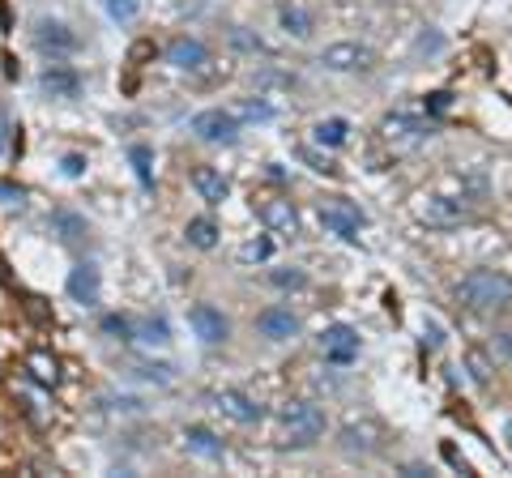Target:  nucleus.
I'll use <instances>...</instances> for the list:
<instances>
[{
	"mask_svg": "<svg viewBox=\"0 0 512 478\" xmlns=\"http://www.w3.org/2000/svg\"><path fill=\"white\" fill-rule=\"evenodd\" d=\"M457 299L474 312H500L512 308V278L500 269H474L457 282Z\"/></svg>",
	"mask_w": 512,
	"mask_h": 478,
	"instance_id": "nucleus-1",
	"label": "nucleus"
},
{
	"mask_svg": "<svg viewBox=\"0 0 512 478\" xmlns=\"http://www.w3.org/2000/svg\"><path fill=\"white\" fill-rule=\"evenodd\" d=\"M278 423H282V444L291 449H308L325 436V410L316 402H286L278 410Z\"/></svg>",
	"mask_w": 512,
	"mask_h": 478,
	"instance_id": "nucleus-2",
	"label": "nucleus"
},
{
	"mask_svg": "<svg viewBox=\"0 0 512 478\" xmlns=\"http://www.w3.org/2000/svg\"><path fill=\"white\" fill-rule=\"evenodd\" d=\"M320 65L333 73H367L376 65V52L367 43H329L325 52H320Z\"/></svg>",
	"mask_w": 512,
	"mask_h": 478,
	"instance_id": "nucleus-3",
	"label": "nucleus"
},
{
	"mask_svg": "<svg viewBox=\"0 0 512 478\" xmlns=\"http://www.w3.org/2000/svg\"><path fill=\"white\" fill-rule=\"evenodd\" d=\"M192 133H197L201 141H210V146H231V141L239 137V116L235 111L210 107V111H201V116L192 120Z\"/></svg>",
	"mask_w": 512,
	"mask_h": 478,
	"instance_id": "nucleus-4",
	"label": "nucleus"
},
{
	"mask_svg": "<svg viewBox=\"0 0 512 478\" xmlns=\"http://www.w3.org/2000/svg\"><path fill=\"white\" fill-rule=\"evenodd\" d=\"M414 214L427 227H461V222L470 218V205H461L453 197H419L414 201Z\"/></svg>",
	"mask_w": 512,
	"mask_h": 478,
	"instance_id": "nucleus-5",
	"label": "nucleus"
},
{
	"mask_svg": "<svg viewBox=\"0 0 512 478\" xmlns=\"http://www.w3.org/2000/svg\"><path fill=\"white\" fill-rule=\"evenodd\" d=\"M342 449L346 453H359V457H372L384 449V427L376 419H350L342 427Z\"/></svg>",
	"mask_w": 512,
	"mask_h": 478,
	"instance_id": "nucleus-6",
	"label": "nucleus"
},
{
	"mask_svg": "<svg viewBox=\"0 0 512 478\" xmlns=\"http://www.w3.org/2000/svg\"><path fill=\"white\" fill-rule=\"evenodd\" d=\"M188 325H192V333H197L205 346H222V342L231 338V321L214 304H197V308H192L188 312Z\"/></svg>",
	"mask_w": 512,
	"mask_h": 478,
	"instance_id": "nucleus-7",
	"label": "nucleus"
},
{
	"mask_svg": "<svg viewBox=\"0 0 512 478\" xmlns=\"http://www.w3.org/2000/svg\"><path fill=\"white\" fill-rule=\"evenodd\" d=\"M320 222H325V231L342 235V239H359V227H363V214L350 205L346 197H333L320 205Z\"/></svg>",
	"mask_w": 512,
	"mask_h": 478,
	"instance_id": "nucleus-8",
	"label": "nucleus"
},
{
	"mask_svg": "<svg viewBox=\"0 0 512 478\" xmlns=\"http://www.w3.org/2000/svg\"><path fill=\"white\" fill-rule=\"evenodd\" d=\"M167 60H171V65L180 69V73H205L214 56H210V47H205L201 39L180 35V39H171V43H167Z\"/></svg>",
	"mask_w": 512,
	"mask_h": 478,
	"instance_id": "nucleus-9",
	"label": "nucleus"
},
{
	"mask_svg": "<svg viewBox=\"0 0 512 478\" xmlns=\"http://www.w3.org/2000/svg\"><path fill=\"white\" fill-rule=\"evenodd\" d=\"M214 410H222L227 419L244 423V427H252V423H261V419H265L261 402H252V397H248V393H239V389H222V393H214Z\"/></svg>",
	"mask_w": 512,
	"mask_h": 478,
	"instance_id": "nucleus-10",
	"label": "nucleus"
},
{
	"mask_svg": "<svg viewBox=\"0 0 512 478\" xmlns=\"http://www.w3.org/2000/svg\"><path fill=\"white\" fill-rule=\"evenodd\" d=\"M35 43H39V52H47V56H73L77 52V35L64 22H39L35 26Z\"/></svg>",
	"mask_w": 512,
	"mask_h": 478,
	"instance_id": "nucleus-11",
	"label": "nucleus"
},
{
	"mask_svg": "<svg viewBox=\"0 0 512 478\" xmlns=\"http://www.w3.org/2000/svg\"><path fill=\"white\" fill-rule=\"evenodd\" d=\"M320 350H325V359H333V363H350L359 355V333L350 325H333L320 333Z\"/></svg>",
	"mask_w": 512,
	"mask_h": 478,
	"instance_id": "nucleus-12",
	"label": "nucleus"
},
{
	"mask_svg": "<svg viewBox=\"0 0 512 478\" xmlns=\"http://www.w3.org/2000/svg\"><path fill=\"white\" fill-rule=\"evenodd\" d=\"M256 329H261L269 342H291L299 333V316L291 308H265L256 316Z\"/></svg>",
	"mask_w": 512,
	"mask_h": 478,
	"instance_id": "nucleus-13",
	"label": "nucleus"
},
{
	"mask_svg": "<svg viewBox=\"0 0 512 478\" xmlns=\"http://www.w3.org/2000/svg\"><path fill=\"white\" fill-rule=\"evenodd\" d=\"M261 222L269 231H282V235H295L299 231V210H295V201H286V197H269L261 205Z\"/></svg>",
	"mask_w": 512,
	"mask_h": 478,
	"instance_id": "nucleus-14",
	"label": "nucleus"
},
{
	"mask_svg": "<svg viewBox=\"0 0 512 478\" xmlns=\"http://www.w3.org/2000/svg\"><path fill=\"white\" fill-rule=\"evenodd\" d=\"M69 295H73V304H82V308L99 304V269H94V265H77L69 274Z\"/></svg>",
	"mask_w": 512,
	"mask_h": 478,
	"instance_id": "nucleus-15",
	"label": "nucleus"
},
{
	"mask_svg": "<svg viewBox=\"0 0 512 478\" xmlns=\"http://www.w3.org/2000/svg\"><path fill=\"white\" fill-rule=\"evenodd\" d=\"M192 188H197L201 201H210V205H222V201L231 197L227 175L214 171V167H197V171H192Z\"/></svg>",
	"mask_w": 512,
	"mask_h": 478,
	"instance_id": "nucleus-16",
	"label": "nucleus"
},
{
	"mask_svg": "<svg viewBox=\"0 0 512 478\" xmlns=\"http://www.w3.org/2000/svg\"><path fill=\"white\" fill-rule=\"evenodd\" d=\"M384 137L389 141H402V146H414V141H423V133H427V124L423 120H414V116H406V111H397V116H384Z\"/></svg>",
	"mask_w": 512,
	"mask_h": 478,
	"instance_id": "nucleus-17",
	"label": "nucleus"
},
{
	"mask_svg": "<svg viewBox=\"0 0 512 478\" xmlns=\"http://www.w3.org/2000/svg\"><path fill=\"white\" fill-rule=\"evenodd\" d=\"M39 86H43V94H52V99H77V90H82V77H77L73 69L52 65V69L39 77Z\"/></svg>",
	"mask_w": 512,
	"mask_h": 478,
	"instance_id": "nucleus-18",
	"label": "nucleus"
},
{
	"mask_svg": "<svg viewBox=\"0 0 512 478\" xmlns=\"http://www.w3.org/2000/svg\"><path fill=\"white\" fill-rule=\"evenodd\" d=\"M184 444H188V453H197L205 461H222V457H227V444H222L214 432H205V427H188Z\"/></svg>",
	"mask_w": 512,
	"mask_h": 478,
	"instance_id": "nucleus-19",
	"label": "nucleus"
},
{
	"mask_svg": "<svg viewBox=\"0 0 512 478\" xmlns=\"http://www.w3.org/2000/svg\"><path fill=\"white\" fill-rule=\"evenodd\" d=\"M346 137H350V124H346L342 116L316 120V129H312V141H316V146H325V150H338V146H346Z\"/></svg>",
	"mask_w": 512,
	"mask_h": 478,
	"instance_id": "nucleus-20",
	"label": "nucleus"
},
{
	"mask_svg": "<svg viewBox=\"0 0 512 478\" xmlns=\"http://www.w3.org/2000/svg\"><path fill=\"white\" fill-rule=\"evenodd\" d=\"M278 22L286 35H295V39H308L312 35V13L303 9V5H282L278 9Z\"/></svg>",
	"mask_w": 512,
	"mask_h": 478,
	"instance_id": "nucleus-21",
	"label": "nucleus"
},
{
	"mask_svg": "<svg viewBox=\"0 0 512 478\" xmlns=\"http://www.w3.org/2000/svg\"><path fill=\"white\" fill-rule=\"evenodd\" d=\"M26 372L39 380V385H47L52 389L56 380H60V363L52 359V355H43V350H35V355H26Z\"/></svg>",
	"mask_w": 512,
	"mask_h": 478,
	"instance_id": "nucleus-22",
	"label": "nucleus"
},
{
	"mask_svg": "<svg viewBox=\"0 0 512 478\" xmlns=\"http://www.w3.org/2000/svg\"><path fill=\"white\" fill-rule=\"evenodd\" d=\"M184 235H188V244H192V248H201V252H210V248L218 244V227H214L210 218H192Z\"/></svg>",
	"mask_w": 512,
	"mask_h": 478,
	"instance_id": "nucleus-23",
	"label": "nucleus"
},
{
	"mask_svg": "<svg viewBox=\"0 0 512 478\" xmlns=\"http://www.w3.org/2000/svg\"><path fill=\"white\" fill-rule=\"evenodd\" d=\"M133 342L167 346V321H133Z\"/></svg>",
	"mask_w": 512,
	"mask_h": 478,
	"instance_id": "nucleus-24",
	"label": "nucleus"
},
{
	"mask_svg": "<svg viewBox=\"0 0 512 478\" xmlns=\"http://www.w3.org/2000/svg\"><path fill=\"white\" fill-rule=\"evenodd\" d=\"M128 163H133L141 184H146V188L154 184V154H150V146H133V150H128Z\"/></svg>",
	"mask_w": 512,
	"mask_h": 478,
	"instance_id": "nucleus-25",
	"label": "nucleus"
},
{
	"mask_svg": "<svg viewBox=\"0 0 512 478\" xmlns=\"http://www.w3.org/2000/svg\"><path fill=\"white\" fill-rule=\"evenodd\" d=\"M103 333L111 342H133V321L128 316H103Z\"/></svg>",
	"mask_w": 512,
	"mask_h": 478,
	"instance_id": "nucleus-26",
	"label": "nucleus"
},
{
	"mask_svg": "<svg viewBox=\"0 0 512 478\" xmlns=\"http://www.w3.org/2000/svg\"><path fill=\"white\" fill-rule=\"evenodd\" d=\"M103 5L116 22H137V13H141V0H103Z\"/></svg>",
	"mask_w": 512,
	"mask_h": 478,
	"instance_id": "nucleus-27",
	"label": "nucleus"
},
{
	"mask_svg": "<svg viewBox=\"0 0 512 478\" xmlns=\"http://www.w3.org/2000/svg\"><path fill=\"white\" fill-rule=\"evenodd\" d=\"M269 252H274V244H269V239L261 235V239H248V244L244 248H239V261H269Z\"/></svg>",
	"mask_w": 512,
	"mask_h": 478,
	"instance_id": "nucleus-28",
	"label": "nucleus"
},
{
	"mask_svg": "<svg viewBox=\"0 0 512 478\" xmlns=\"http://www.w3.org/2000/svg\"><path fill=\"white\" fill-rule=\"evenodd\" d=\"M269 282H274V286H282V291H299V286L303 282H308V278H303V269H274V274H269Z\"/></svg>",
	"mask_w": 512,
	"mask_h": 478,
	"instance_id": "nucleus-29",
	"label": "nucleus"
},
{
	"mask_svg": "<svg viewBox=\"0 0 512 478\" xmlns=\"http://www.w3.org/2000/svg\"><path fill=\"white\" fill-rule=\"evenodd\" d=\"M466 363H470V372H474V380H478V385H487V380H491V363H487V355H483V350H470V355H466Z\"/></svg>",
	"mask_w": 512,
	"mask_h": 478,
	"instance_id": "nucleus-30",
	"label": "nucleus"
},
{
	"mask_svg": "<svg viewBox=\"0 0 512 478\" xmlns=\"http://www.w3.org/2000/svg\"><path fill=\"white\" fill-rule=\"evenodd\" d=\"M56 227L64 231V239H69V244H73V239H82V235H86L82 218H73V214H56Z\"/></svg>",
	"mask_w": 512,
	"mask_h": 478,
	"instance_id": "nucleus-31",
	"label": "nucleus"
},
{
	"mask_svg": "<svg viewBox=\"0 0 512 478\" xmlns=\"http://www.w3.org/2000/svg\"><path fill=\"white\" fill-rule=\"evenodd\" d=\"M239 116H244V120H269V116H274V107H265V103H244V107H239Z\"/></svg>",
	"mask_w": 512,
	"mask_h": 478,
	"instance_id": "nucleus-32",
	"label": "nucleus"
},
{
	"mask_svg": "<svg viewBox=\"0 0 512 478\" xmlns=\"http://www.w3.org/2000/svg\"><path fill=\"white\" fill-rule=\"evenodd\" d=\"M0 197H5V205H22V188H13V184H0Z\"/></svg>",
	"mask_w": 512,
	"mask_h": 478,
	"instance_id": "nucleus-33",
	"label": "nucleus"
},
{
	"mask_svg": "<svg viewBox=\"0 0 512 478\" xmlns=\"http://www.w3.org/2000/svg\"><path fill=\"white\" fill-rule=\"evenodd\" d=\"M82 167H86L82 154H69V158H64V171H69V175H82Z\"/></svg>",
	"mask_w": 512,
	"mask_h": 478,
	"instance_id": "nucleus-34",
	"label": "nucleus"
},
{
	"mask_svg": "<svg viewBox=\"0 0 512 478\" xmlns=\"http://www.w3.org/2000/svg\"><path fill=\"white\" fill-rule=\"evenodd\" d=\"M5 146H9V120L0 116V150H5Z\"/></svg>",
	"mask_w": 512,
	"mask_h": 478,
	"instance_id": "nucleus-35",
	"label": "nucleus"
},
{
	"mask_svg": "<svg viewBox=\"0 0 512 478\" xmlns=\"http://www.w3.org/2000/svg\"><path fill=\"white\" fill-rule=\"evenodd\" d=\"M500 350H504V355L512 359V333H500Z\"/></svg>",
	"mask_w": 512,
	"mask_h": 478,
	"instance_id": "nucleus-36",
	"label": "nucleus"
}]
</instances>
